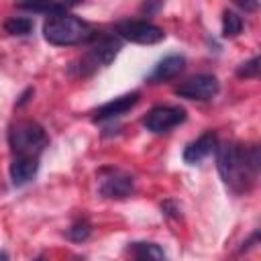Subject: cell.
Segmentation results:
<instances>
[{"label": "cell", "instance_id": "2e32d148", "mask_svg": "<svg viewBox=\"0 0 261 261\" xmlns=\"http://www.w3.org/2000/svg\"><path fill=\"white\" fill-rule=\"evenodd\" d=\"M4 29L6 33L10 35H18V37H24L33 31V20L29 16H12L4 22Z\"/></svg>", "mask_w": 261, "mask_h": 261}, {"label": "cell", "instance_id": "e0dca14e", "mask_svg": "<svg viewBox=\"0 0 261 261\" xmlns=\"http://www.w3.org/2000/svg\"><path fill=\"white\" fill-rule=\"evenodd\" d=\"M18 8L31 10V12H47L49 16H53V14H65L71 6L69 4H18Z\"/></svg>", "mask_w": 261, "mask_h": 261}, {"label": "cell", "instance_id": "ac0fdd59", "mask_svg": "<svg viewBox=\"0 0 261 261\" xmlns=\"http://www.w3.org/2000/svg\"><path fill=\"white\" fill-rule=\"evenodd\" d=\"M237 75L239 77H257L259 75V57L255 55L253 59H249V61H245V63H241L239 67H237Z\"/></svg>", "mask_w": 261, "mask_h": 261}, {"label": "cell", "instance_id": "d6986e66", "mask_svg": "<svg viewBox=\"0 0 261 261\" xmlns=\"http://www.w3.org/2000/svg\"><path fill=\"white\" fill-rule=\"evenodd\" d=\"M161 8V4H143V10L149 14V12H155V10H159Z\"/></svg>", "mask_w": 261, "mask_h": 261}, {"label": "cell", "instance_id": "277c9868", "mask_svg": "<svg viewBox=\"0 0 261 261\" xmlns=\"http://www.w3.org/2000/svg\"><path fill=\"white\" fill-rule=\"evenodd\" d=\"M8 143L12 149V157H35L39 159L45 147L49 145V137L45 128L35 120H18L10 126Z\"/></svg>", "mask_w": 261, "mask_h": 261}, {"label": "cell", "instance_id": "5b68a950", "mask_svg": "<svg viewBox=\"0 0 261 261\" xmlns=\"http://www.w3.org/2000/svg\"><path fill=\"white\" fill-rule=\"evenodd\" d=\"M114 31L118 37H122L130 43H139V45H155L165 39L163 29L149 20H135V18L118 20L114 24Z\"/></svg>", "mask_w": 261, "mask_h": 261}, {"label": "cell", "instance_id": "6da1fadb", "mask_svg": "<svg viewBox=\"0 0 261 261\" xmlns=\"http://www.w3.org/2000/svg\"><path fill=\"white\" fill-rule=\"evenodd\" d=\"M216 167L224 181V186L237 194H249L257 179L261 167L259 145H243V143H220L216 147Z\"/></svg>", "mask_w": 261, "mask_h": 261}, {"label": "cell", "instance_id": "ba28073f", "mask_svg": "<svg viewBox=\"0 0 261 261\" xmlns=\"http://www.w3.org/2000/svg\"><path fill=\"white\" fill-rule=\"evenodd\" d=\"M220 90V84L214 75L210 73H198V75H192L188 77L186 82H181L179 86H175V94L179 98H186V100H210L218 94Z\"/></svg>", "mask_w": 261, "mask_h": 261}, {"label": "cell", "instance_id": "7a4b0ae2", "mask_svg": "<svg viewBox=\"0 0 261 261\" xmlns=\"http://www.w3.org/2000/svg\"><path fill=\"white\" fill-rule=\"evenodd\" d=\"M98 33L82 18L73 14H53L43 24V37L47 43L57 47H71L80 43H90Z\"/></svg>", "mask_w": 261, "mask_h": 261}, {"label": "cell", "instance_id": "8992f818", "mask_svg": "<svg viewBox=\"0 0 261 261\" xmlns=\"http://www.w3.org/2000/svg\"><path fill=\"white\" fill-rule=\"evenodd\" d=\"M184 120H186L184 108H179V106H155L145 114L143 126L155 135H161V133H169L171 128L179 126Z\"/></svg>", "mask_w": 261, "mask_h": 261}, {"label": "cell", "instance_id": "ffe728a7", "mask_svg": "<svg viewBox=\"0 0 261 261\" xmlns=\"http://www.w3.org/2000/svg\"><path fill=\"white\" fill-rule=\"evenodd\" d=\"M0 261H10V259H8V253H6V251H0Z\"/></svg>", "mask_w": 261, "mask_h": 261}, {"label": "cell", "instance_id": "8fae6325", "mask_svg": "<svg viewBox=\"0 0 261 261\" xmlns=\"http://www.w3.org/2000/svg\"><path fill=\"white\" fill-rule=\"evenodd\" d=\"M216 147H218V137H216V133L208 130L184 149V161L188 165H196V163L204 161L208 155H212L216 151Z\"/></svg>", "mask_w": 261, "mask_h": 261}, {"label": "cell", "instance_id": "52a82bcc", "mask_svg": "<svg viewBox=\"0 0 261 261\" xmlns=\"http://www.w3.org/2000/svg\"><path fill=\"white\" fill-rule=\"evenodd\" d=\"M98 192L104 198L122 200V198H128L135 192V179H133V175H128L120 169L108 167V169H102V173H100Z\"/></svg>", "mask_w": 261, "mask_h": 261}, {"label": "cell", "instance_id": "9a60e30c", "mask_svg": "<svg viewBox=\"0 0 261 261\" xmlns=\"http://www.w3.org/2000/svg\"><path fill=\"white\" fill-rule=\"evenodd\" d=\"M67 239L73 243H84L90 234H92V224L88 218H77L69 228H67Z\"/></svg>", "mask_w": 261, "mask_h": 261}, {"label": "cell", "instance_id": "30bf717a", "mask_svg": "<svg viewBox=\"0 0 261 261\" xmlns=\"http://www.w3.org/2000/svg\"><path fill=\"white\" fill-rule=\"evenodd\" d=\"M186 67V57L184 55H167L163 57L155 67L153 71L147 75V82L149 84H165V82H171L175 80Z\"/></svg>", "mask_w": 261, "mask_h": 261}, {"label": "cell", "instance_id": "3957f363", "mask_svg": "<svg viewBox=\"0 0 261 261\" xmlns=\"http://www.w3.org/2000/svg\"><path fill=\"white\" fill-rule=\"evenodd\" d=\"M120 51V41L116 37L110 35H102V37H94L90 47L84 51V55L71 63L69 71L75 77H90L96 71L104 69L106 65H110L114 61V57Z\"/></svg>", "mask_w": 261, "mask_h": 261}, {"label": "cell", "instance_id": "4fadbf2b", "mask_svg": "<svg viewBox=\"0 0 261 261\" xmlns=\"http://www.w3.org/2000/svg\"><path fill=\"white\" fill-rule=\"evenodd\" d=\"M126 259L128 261H165V251L157 243L147 241H135L126 247Z\"/></svg>", "mask_w": 261, "mask_h": 261}, {"label": "cell", "instance_id": "44dd1931", "mask_svg": "<svg viewBox=\"0 0 261 261\" xmlns=\"http://www.w3.org/2000/svg\"><path fill=\"white\" fill-rule=\"evenodd\" d=\"M35 261H45V259H43V257H39V259H35Z\"/></svg>", "mask_w": 261, "mask_h": 261}, {"label": "cell", "instance_id": "7c38bea8", "mask_svg": "<svg viewBox=\"0 0 261 261\" xmlns=\"http://www.w3.org/2000/svg\"><path fill=\"white\" fill-rule=\"evenodd\" d=\"M39 171V159L35 157H12L10 163V179L12 186L20 188L24 184H29Z\"/></svg>", "mask_w": 261, "mask_h": 261}, {"label": "cell", "instance_id": "9c48e42d", "mask_svg": "<svg viewBox=\"0 0 261 261\" xmlns=\"http://www.w3.org/2000/svg\"><path fill=\"white\" fill-rule=\"evenodd\" d=\"M141 94L139 92H130V94H124V96H118L102 106H98L94 112H92V118L98 122V120H108V118H116V116H122L124 112H128L130 108L137 106Z\"/></svg>", "mask_w": 261, "mask_h": 261}, {"label": "cell", "instance_id": "5bb4252c", "mask_svg": "<svg viewBox=\"0 0 261 261\" xmlns=\"http://www.w3.org/2000/svg\"><path fill=\"white\" fill-rule=\"evenodd\" d=\"M241 31H243L241 14H237L234 10H224V14H222V37L232 39V37L241 35Z\"/></svg>", "mask_w": 261, "mask_h": 261}]
</instances>
